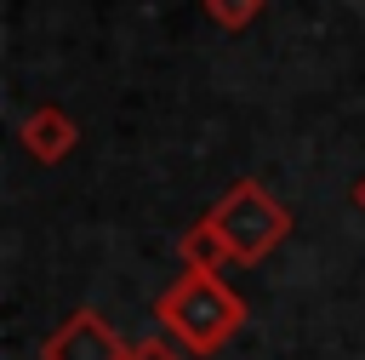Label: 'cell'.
Instances as JSON below:
<instances>
[{"label":"cell","instance_id":"cell-1","mask_svg":"<svg viewBox=\"0 0 365 360\" xmlns=\"http://www.w3.org/2000/svg\"><path fill=\"white\" fill-rule=\"evenodd\" d=\"M154 320L171 343L188 354H217L240 326H245V297L222 274H177L154 297Z\"/></svg>","mask_w":365,"mask_h":360},{"label":"cell","instance_id":"cell-2","mask_svg":"<svg viewBox=\"0 0 365 360\" xmlns=\"http://www.w3.org/2000/svg\"><path fill=\"white\" fill-rule=\"evenodd\" d=\"M211 217H217V229L228 234L234 263H262V257L291 234V211H285L257 177H240V183L211 206Z\"/></svg>","mask_w":365,"mask_h":360},{"label":"cell","instance_id":"cell-3","mask_svg":"<svg viewBox=\"0 0 365 360\" xmlns=\"http://www.w3.org/2000/svg\"><path fill=\"white\" fill-rule=\"evenodd\" d=\"M125 354H131V343H120V331L97 309H74L40 343V360H125Z\"/></svg>","mask_w":365,"mask_h":360},{"label":"cell","instance_id":"cell-4","mask_svg":"<svg viewBox=\"0 0 365 360\" xmlns=\"http://www.w3.org/2000/svg\"><path fill=\"white\" fill-rule=\"evenodd\" d=\"M17 137H23L29 160H40V166H63V160L74 154V143H80V126H74V114H68L63 103H40V109L23 114Z\"/></svg>","mask_w":365,"mask_h":360},{"label":"cell","instance_id":"cell-5","mask_svg":"<svg viewBox=\"0 0 365 360\" xmlns=\"http://www.w3.org/2000/svg\"><path fill=\"white\" fill-rule=\"evenodd\" d=\"M177 251H182V274H222V269L234 263V246H228V234L217 229L211 211H205L194 229H182Z\"/></svg>","mask_w":365,"mask_h":360},{"label":"cell","instance_id":"cell-6","mask_svg":"<svg viewBox=\"0 0 365 360\" xmlns=\"http://www.w3.org/2000/svg\"><path fill=\"white\" fill-rule=\"evenodd\" d=\"M205 17L217 29H228V34H240V29H251L262 17V0H205Z\"/></svg>","mask_w":365,"mask_h":360},{"label":"cell","instance_id":"cell-7","mask_svg":"<svg viewBox=\"0 0 365 360\" xmlns=\"http://www.w3.org/2000/svg\"><path fill=\"white\" fill-rule=\"evenodd\" d=\"M125 360H188V349H182V343H171V337L160 331V337H137Z\"/></svg>","mask_w":365,"mask_h":360},{"label":"cell","instance_id":"cell-8","mask_svg":"<svg viewBox=\"0 0 365 360\" xmlns=\"http://www.w3.org/2000/svg\"><path fill=\"white\" fill-rule=\"evenodd\" d=\"M348 200H354V206H359V211H365V177H359V183H354V189H348Z\"/></svg>","mask_w":365,"mask_h":360}]
</instances>
